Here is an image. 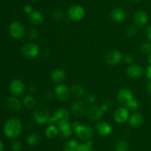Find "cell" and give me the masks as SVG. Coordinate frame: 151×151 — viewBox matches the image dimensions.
<instances>
[{
  "label": "cell",
  "instance_id": "cell-1",
  "mask_svg": "<svg viewBox=\"0 0 151 151\" xmlns=\"http://www.w3.org/2000/svg\"><path fill=\"white\" fill-rule=\"evenodd\" d=\"M22 123L18 118H10L4 124V133L8 138L18 137L22 133Z\"/></svg>",
  "mask_w": 151,
  "mask_h": 151
},
{
  "label": "cell",
  "instance_id": "cell-2",
  "mask_svg": "<svg viewBox=\"0 0 151 151\" xmlns=\"http://www.w3.org/2000/svg\"><path fill=\"white\" fill-rule=\"evenodd\" d=\"M72 129L75 134L82 141L91 140L94 135L93 129L90 126L81 124L79 122H75L72 124Z\"/></svg>",
  "mask_w": 151,
  "mask_h": 151
},
{
  "label": "cell",
  "instance_id": "cell-3",
  "mask_svg": "<svg viewBox=\"0 0 151 151\" xmlns=\"http://www.w3.org/2000/svg\"><path fill=\"white\" fill-rule=\"evenodd\" d=\"M50 117V110L47 107L44 105L35 107V109L33 112V118L38 124H44L46 122H48Z\"/></svg>",
  "mask_w": 151,
  "mask_h": 151
},
{
  "label": "cell",
  "instance_id": "cell-4",
  "mask_svg": "<svg viewBox=\"0 0 151 151\" xmlns=\"http://www.w3.org/2000/svg\"><path fill=\"white\" fill-rule=\"evenodd\" d=\"M86 11L83 7L80 4H73L69 7L67 11L68 17L72 21H80L85 16Z\"/></svg>",
  "mask_w": 151,
  "mask_h": 151
},
{
  "label": "cell",
  "instance_id": "cell-5",
  "mask_svg": "<svg viewBox=\"0 0 151 151\" xmlns=\"http://www.w3.org/2000/svg\"><path fill=\"white\" fill-rule=\"evenodd\" d=\"M117 99L119 103L123 107H128V105L134 100L132 92L128 88H121L117 93Z\"/></svg>",
  "mask_w": 151,
  "mask_h": 151
},
{
  "label": "cell",
  "instance_id": "cell-6",
  "mask_svg": "<svg viewBox=\"0 0 151 151\" xmlns=\"http://www.w3.org/2000/svg\"><path fill=\"white\" fill-rule=\"evenodd\" d=\"M9 30H10V33L13 38H16V39H20L24 35L25 29L24 26L22 22H19V21H16L11 23L9 28Z\"/></svg>",
  "mask_w": 151,
  "mask_h": 151
},
{
  "label": "cell",
  "instance_id": "cell-7",
  "mask_svg": "<svg viewBox=\"0 0 151 151\" xmlns=\"http://www.w3.org/2000/svg\"><path fill=\"white\" fill-rule=\"evenodd\" d=\"M55 94L59 101L66 102L70 97V90L66 84H60L55 88Z\"/></svg>",
  "mask_w": 151,
  "mask_h": 151
},
{
  "label": "cell",
  "instance_id": "cell-8",
  "mask_svg": "<svg viewBox=\"0 0 151 151\" xmlns=\"http://www.w3.org/2000/svg\"><path fill=\"white\" fill-rule=\"evenodd\" d=\"M22 51L24 56L29 59H33L39 55V47L34 43H28L23 46Z\"/></svg>",
  "mask_w": 151,
  "mask_h": 151
},
{
  "label": "cell",
  "instance_id": "cell-9",
  "mask_svg": "<svg viewBox=\"0 0 151 151\" xmlns=\"http://www.w3.org/2000/svg\"><path fill=\"white\" fill-rule=\"evenodd\" d=\"M114 118L115 121L119 124L126 122L129 118V110L125 107H119L115 110L114 113Z\"/></svg>",
  "mask_w": 151,
  "mask_h": 151
},
{
  "label": "cell",
  "instance_id": "cell-10",
  "mask_svg": "<svg viewBox=\"0 0 151 151\" xmlns=\"http://www.w3.org/2000/svg\"><path fill=\"white\" fill-rule=\"evenodd\" d=\"M10 90L12 94L16 96H20L24 94L25 90L24 84L20 79H13L10 84Z\"/></svg>",
  "mask_w": 151,
  "mask_h": 151
},
{
  "label": "cell",
  "instance_id": "cell-11",
  "mask_svg": "<svg viewBox=\"0 0 151 151\" xmlns=\"http://www.w3.org/2000/svg\"><path fill=\"white\" fill-rule=\"evenodd\" d=\"M122 59V53L118 50H110L106 56V62L110 65H117Z\"/></svg>",
  "mask_w": 151,
  "mask_h": 151
},
{
  "label": "cell",
  "instance_id": "cell-12",
  "mask_svg": "<svg viewBox=\"0 0 151 151\" xmlns=\"http://www.w3.org/2000/svg\"><path fill=\"white\" fill-rule=\"evenodd\" d=\"M104 113L101 110L100 107L91 106L86 110V115L91 120H99L102 118Z\"/></svg>",
  "mask_w": 151,
  "mask_h": 151
},
{
  "label": "cell",
  "instance_id": "cell-13",
  "mask_svg": "<svg viewBox=\"0 0 151 151\" xmlns=\"http://www.w3.org/2000/svg\"><path fill=\"white\" fill-rule=\"evenodd\" d=\"M127 75L132 78H139L142 76L143 69L140 65H131L127 69Z\"/></svg>",
  "mask_w": 151,
  "mask_h": 151
},
{
  "label": "cell",
  "instance_id": "cell-14",
  "mask_svg": "<svg viewBox=\"0 0 151 151\" xmlns=\"http://www.w3.org/2000/svg\"><path fill=\"white\" fill-rule=\"evenodd\" d=\"M86 111V105L83 101L78 100L72 104V113L75 116L81 117L84 114Z\"/></svg>",
  "mask_w": 151,
  "mask_h": 151
},
{
  "label": "cell",
  "instance_id": "cell-15",
  "mask_svg": "<svg viewBox=\"0 0 151 151\" xmlns=\"http://www.w3.org/2000/svg\"><path fill=\"white\" fill-rule=\"evenodd\" d=\"M53 116L55 119L56 124H59L60 123L69 121V113L66 108H60L55 113Z\"/></svg>",
  "mask_w": 151,
  "mask_h": 151
},
{
  "label": "cell",
  "instance_id": "cell-16",
  "mask_svg": "<svg viewBox=\"0 0 151 151\" xmlns=\"http://www.w3.org/2000/svg\"><path fill=\"white\" fill-rule=\"evenodd\" d=\"M111 19L116 22H121L125 20L127 18V13L125 9L121 7H116L111 13Z\"/></svg>",
  "mask_w": 151,
  "mask_h": 151
},
{
  "label": "cell",
  "instance_id": "cell-17",
  "mask_svg": "<svg viewBox=\"0 0 151 151\" xmlns=\"http://www.w3.org/2000/svg\"><path fill=\"white\" fill-rule=\"evenodd\" d=\"M58 130L60 132V136L63 138H69L71 136L72 133V125L69 123V121H66V122L60 123V124H58Z\"/></svg>",
  "mask_w": 151,
  "mask_h": 151
},
{
  "label": "cell",
  "instance_id": "cell-18",
  "mask_svg": "<svg viewBox=\"0 0 151 151\" xmlns=\"http://www.w3.org/2000/svg\"><path fill=\"white\" fill-rule=\"evenodd\" d=\"M96 129L99 135L102 136H109L112 131V127L106 121H101L97 123L96 125Z\"/></svg>",
  "mask_w": 151,
  "mask_h": 151
},
{
  "label": "cell",
  "instance_id": "cell-19",
  "mask_svg": "<svg viewBox=\"0 0 151 151\" xmlns=\"http://www.w3.org/2000/svg\"><path fill=\"white\" fill-rule=\"evenodd\" d=\"M5 105L7 109L11 112L16 113L20 110L21 103L17 99L14 97H8L6 99Z\"/></svg>",
  "mask_w": 151,
  "mask_h": 151
},
{
  "label": "cell",
  "instance_id": "cell-20",
  "mask_svg": "<svg viewBox=\"0 0 151 151\" xmlns=\"http://www.w3.org/2000/svg\"><path fill=\"white\" fill-rule=\"evenodd\" d=\"M66 73L63 69H58L54 70L51 74V78L54 82L58 83V84H61L65 79H66Z\"/></svg>",
  "mask_w": 151,
  "mask_h": 151
},
{
  "label": "cell",
  "instance_id": "cell-21",
  "mask_svg": "<svg viewBox=\"0 0 151 151\" xmlns=\"http://www.w3.org/2000/svg\"><path fill=\"white\" fill-rule=\"evenodd\" d=\"M128 122L132 127L138 128L143 123L142 115L139 113H135L132 114L128 118Z\"/></svg>",
  "mask_w": 151,
  "mask_h": 151
},
{
  "label": "cell",
  "instance_id": "cell-22",
  "mask_svg": "<svg viewBox=\"0 0 151 151\" xmlns=\"http://www.w3.org/2000/svg\"><path fill=\"white\" fill-rule=\"evenodd\" d=\"M134 22L139 26H143L146 25L148 22V16L147 13L143 10L137 11L134 15Z\"/></svg>",
  "mask_w": 151,
  "mask_h": 151
},
{
  "label": "cell",
  "instance_id": "cell-23",
  "mask_svg": "<svg viewBox=\"0 0 151 151\" xmlns=\"http://www.w3.org/2000/svg\"><path fill=\"white\" fill-rule=\"evenodd\" d=\"M29 19L33 25H41L44 22V15L38 10H33L32 13L29 15Z\"/></svg>",
  "mask_w": 151,
  "mask_h": 151
},
{
  "label": "cell",
  "instance_id": "cell-24",
  "mask_svg": "<svg viewBox=\"0 0 151 151\" xmlns=\"http://www.w3.org/2000/svg\"><path fill=\"white\" fill-rule=\"evenodd\" d=\"M59 130L57 126L55 124H50L45 130V135L48 139H54L57 136Z\"/></svg>",
  "mask_w": 151,
  "mask_h": 151
},
{
  "label": "cell",
  "instance_id": "cell-25",
  "mask_svg": "<svg viewBox=\"0 0 151 151\" xmlns=\"http://www.w3.org/2000/svg\"><path fill=\"white\" fill-rule=\"evenodd\" d=\"M71 93L76 97H81L85 93V90L82 85L75 84H73L71 87Z\"/></svg>",
  "mask_w": 151,
  "mask_h": 151
},
{
  "label": "cell",
  "instance_id": "cell-26",
  "mask_svg": "<svg viewBox=\"0 0 151 151\" xmlns=\"http://www.w3.org/2000/svg\"><path fill=\"white\" fill-rule=\"evenodd\" d=\"M24 105L28 109H33L36 107V100L31 95H27L24 99Z\"/></svg>",
  "mask_w": 151,
  "mask_h": 151
},
{
  "label": "cell",
  "instance_id": "cell-27",
  "mask_svg": "<svg viewBox=\"0 0 151 151\" xmlns=\"http://www.w3.org/2000/svg\"><path fill=\"white\" fill-rule=\"evenodd\" d=\"M40 141H41V137H40L39 134L37 133H32L27 139V142L30 146H35L39 143Z\"/></svg>",
  "mask_w": 151,
  "mask_h": 151
},
{
  "label": "cell",
  "instance_id": "cell-28",
  "mask_svg": "<svg viewBox=\"0 0 151 151\" xmlns=\"http://www.w3.org/2000/svg\"><path fill=\"white\" fill-rule=\"evenodd\" d=\"M78 142L76 140H71L66 142L63 146V151H78Z\"/></svg>",
  "mask_w": 151,
  "mask_h": 151
},
{
  "label": "cell",
  "instance_id": "cell-29",
  "mask_svg": "<svg viewBox=\"0 0 151 151\" xmlns=\"http://www.w3.org/2000/svg\"><path fill=\"white\" fill-rule=\"evenodd\" d=\"M115 151H129V144L123 139H120L115 145Z\"/></svg>",
  "mask_w": 151,
  "mask_h": 151
},
{
  "label": "cell",
  "instance_id": "cell-30",
  "mask_svg": "<svg viewBox=\"0 0 151 151\" xmlns=\"http://www.w3.org/2000/svg\"><path fill=\"white\" fill-rule=\"evenodd\" d=\"M78 151H94L93 148V142L91 140L86 141L84 144L78 145Z\"/></svg>",
  "mask_w": 151,
  "mask_h": 151
},
{
  "label": "cell",
  "instance_id": "cell-31",
  "mask_svg": "<svg viewBox=\"0 0 151 151\" xmlns=\"http://www.w3.org/2000/svg\"><path fill=\"white\" fill-rule=\"evenodd\" d=\"M142 51L143 52V53L147 55L151 54V44L150 43H144V44L142 45Z\"/></svg>",
  "mask_w": 151,
  "mask_h": 151
},
{
  "label": "cell",
  "instance_id": "cell-32",
  "mask_svg": "<svg viewBox=\"0 0 151 151\" xmlns=\"http://www.w3.org/2000/svg\"><path fill=\"white\" fill-rule=\"evenodd\" d=\"M11 148L13 151H21L22 149V144L20 142L15 141L12 142Z\"/></svg>",
  "mask_w": 151,
  "mask_h": 151
},
{
  "label": "cell",
  "instance_id": "cell-33",
  "mask_svg": "<svg viewBox=\"0 0 151 151\" xmlns=\"http://www.w3.org/2000/svg\"><path fill=\"white\" fill-rule=\"evenodd\" d=\"M139 107V102L137 100V99H134V100L133 101V102H131L129 105H128V107L127 108H128L129 110L134 111V110H136L138 109Z\"/></svg>",
  "mask_w": 151,
  "mask_h": 151
},
{
  "label": "cell",
  "instance_id": "cell-34",
  "mask_svg": "<svg viewBox=\"0 0 151 151\" xmlns=\"http://www.w3.org/2000/svg\"><path fill=\"white\" fill-rule=\"evenodd\" d=\"M137 30L136 29L135 27H133V26L128 27L126 30V34L127 36L129 37L134 36L137 34Z\"/></svg>",
  "mask_w": 151,
  "mask_h": 151
},
{
  "label": "cell",
  "instance_id": "cell-35",
  "mask_svg": "<svg viewBox=\"0 0 151 151\" xmlns=\"http://www.w3.org/2000/svg\"><path fill=\"white\" fill-rule=\"evenodd\" d=\"M53 16H54L55 19H57V20H61L63 18V16H64V13H63V10L59 9V10H56L54 12Z\"/></svg>",
  "mask_w": 151,
  "mask_h": 151
},
{
  "label": "cell",
  "instance_id": "cell-36",
  "mask_svg": "<svg viewBox=\"0 0 151 151\" xmlns=\"http://www.w3.org/2000/svg\"><path fill=\"white\" fill-rule=\"evenodd\" d=\"M123 60L127 64H132L134 62V57L131 54H127L123 57Z\"/></svg>",
  "mask_w": 151,
  "mask_h": 151
},
{
  "label": "cell",
  "instance_id": "cell-37",
  "mask_svg": "<svg viewBox=\"0 0 151 151\" xmlns=\"http://www.w3.org/2000/svg\"><path fill=\"white\" fill-rule=\"evenodd\" d=\"M96 101H97V97H96L95 95L88 94L86 96V102L88 104H90V105H92V104L95 103Z\"/></svg>",
  "mask_w": 151,
  "mask_h": 151
},
{
  "label": "cell",
  "instance_id": "cell-38",
  "mask_svg": "<svg viewBox=\"0 0 151 151\" xmlns=\"http://www.w3.org/2000/svg\"><path fill=\"white\" fill-rule=\"evenodd\" d=\"M38 32L35 29H32L30 31H29V38H30V39H35V38H36L37 37H38Z\"/></svg>",
  "mask_w": 151,
  "mask_h": 151
},
{
  "label": "cell",
  "instance_id": "cell-39",
  "mask_svg": "<svg viewBox=\"0 0 151 151\" xmlns=\"http://www.w3.org/2000/svg\"><path fill=\"white\" fill-rule=\"evenodd\" d=\"M24 12L27 14L29 15L30 13H32V12L34 10L32 9V7L30 4H27V5H25L24 7Z\"/></svg>",
  "mask_w": 151,
  "mask_h": 151
},
{
  "label": "cell",
  "instance_id": "cell-40",
  "mask_svg": "<svg viewBox=\"0 0 151 151\" xmlns=\"http://www.w3.org/2000/svg\"><path fill=\"white\" fill-rule=\"evenodd\" d=\"M145 74L147 78H148V79L150 80V81H151V65H149L146 68Z\"/></svg>",
  "mask_w": 151,
  "mask_h": 151
},
{
  "label": "cell",
  "instance_id": "cell-41",
  "mask_svg": "<svg viewBox=\"0 0 151 151\" xmlns=\"http://www.w3.org/2000/svg\"><path fill=\"white\" fill-rule=\"evenodd\" d=\"M145 35L147 39L151 41V26H148L145 30Z\"/></svg>",
  "mask_w": 151,
  "mask_h": 151
},
{
  "label": "cell",
  "instance_id": "cell-42",
  "mask_svg": "<svg viewBox=\"0 0 151 151\" xmlns=\"http://www.w3.org/2000/svg\"><path fill=\"white\" fill-rule=\"evenodd\" d=\"M100 108H101V110H103V113H106L107 112V110H109V106L108 105L107 103H105V104H103V105L100 106Z\"/></svg>",
  "mask_w": 151,
  "mask_h": 151
},
{
  "label": "cell",
  "instance_id": "cell-43",
  "mask_svg": "<svg viewBox=\"0 0 151 151\" xmlns=\"http://www.w3.org/2000/svg\"><path fill=\"white\" fill-rule=\"evenodd\" d=\"M29 91H30V93H34V92H35V90H36V88H35V86L31 85L30 87H29Z\"/></svg>",
  "mask_w": 151,
  "mask_h": 151
},
{
  "label": "cell",
  "instance_id": "cell-44",
  "mask_svg": "<svg viewBox=\"0 0 151 151\" xmlns=\"http://www.w3.org/2000/svg\"><path fill=\"white\" fill-rule=\"evenodd\" d=\"M147 91L151 95V81H150V83L148 84V86H147Z\"/></svg>",
  "mask_w": 151,
  "mask_h": 151
},
{
  "label": "cell",
  "instance_id": "cell-45",
  "mask_svg": "<svg viewBox=\"0 0 151 151\" xmlns=\"http://www.w3.org/2000/svg\"><path fill=\"white\" fill-rule=\"evenodd\" d=\"M3 149H4V145L2 142L0 141V151H3Z\"/></svg>",
  "mask_w": 151,
  "mask_h": 151
},
{
  "label": "cell",
  "instance_id": "cell-46",
  "mask_svg": "<svg viewBox=\"0 0 151 151\" xmlns=\"http://www.w3.org/2000/svg\"><path fill=\"white\" fill-rule=\"evenodd\" d=\"M147 60H148V62L150 63V65H151V54H150L148 56V58H147Z\"/></svg>",
  "mask_w": 151,
  "mask_h": 151
},
{
  "label": "cell",
  "instance_id": "cell-47",
  "mask_svg": "<svg viewBox=\"0 0 151 151\" xmlns=\"http://www.w3.org/2000/svg\"><path fill=\"white\" fill-rule=\"evenodd\" d=\"M133 1H141V0H133Z\"/></svg>",
  "mask_w": 151,
  "mask_h": 151
},
{
  "label": "cell",
  "instance_id": "cell-48",
  "mask_svg": "<svg viewBox=\"0 0 151 151\" xmlns=\"http://www.w3.org/2000/svg\"><path fill=\"white\" fill-rule=\"evenodd\" d=\"M32 1H38V0H32Z\"/></svg>",
  "mask_w": 151,
  "mask_h": 151
}]
</instances>
